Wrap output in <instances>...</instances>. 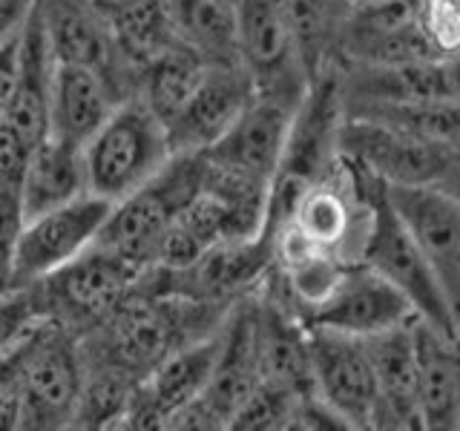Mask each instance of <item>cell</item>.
<instances>
[{"mask_svg":"<svg viewBox=\"0 0 460 431\" xmlns=\"http://www.w3.org/2000/svg\"><path fill=\"white\" fill-rule=\"evenodd\" d=\"M40 12L58 64L98 69L121 101L138 95V72L121 57L110 21L90 0H40Z\"/></svg>","mask_w":460,"mask_h":431,"instance_id":"13","label":"cell"},{"mask_svg":"<svg viewBox=\"0 0 460 431\" xmlns=\"http://www.w3.org/2000/svg\"><path fill=\"white\" fill-rule=\"evenodd\" d=\"M340 164L354 196L368 207L357 262L377 270L383 279H388L397 291L406 294L420 320L443 330L446 337H460V320L452 302L446 296L435 268L429 265L426 253L420 251V244L411 236V230L402 224L392 201H388L385 181L371 176L363 167L342 162V158Z\"/></svg>","mask_w":460,"mask_h":431,"instance_id":"2","label":"cell"},{"mask_svg":"<svg viewBox=\"0 0 460 431\" xmlns=\"http://www.w3.org/2000/svg\"><path fill=\"white\" fill-rule=\"evenodd\" d=\"M340 170L334 172V176H328L325 181H320L316 187H311V190L302 196L291 224L299 230V233H305L311 242L342 253L345 242H349V236L357 230L354 205L359 198H354V190H351V198H349V193H345L349 187H342L337 181Z\"/></svg>","mask_w":460,"mask_h":431,"instance_id":"29","label":"cell"},{"mask_svg":"<svg viewBox=\"0 0 460 431\" xmlns=\"http://www.w3.org/2000/svg\"><path fill=\"white\" fill-rule=\"evenodd\" d=\"M32 334H29L18 348L0 359V428L21 426V377H23V359H26V348Z\"/></svg>","mask_w":460,"mask_h":431,"instance_id":"36","label":"cell"},{"mask_svg":"<svg viewBox=\"0 0 460 431\" xmlns=\"http://www.w3.org/2000/svg\"><path fill=\"white\" fill-rule=\"evenodd\" d=\"M84 383L81 339L64 325L43 320L23 359L18 428H69L75 423Z\"/></svg>","mask_w":460,"mask_h":431,"instance_id":"7","label":"cell"},{"mask_svg":"<svg viewBox=\"0 0 460 431\" xmlns=\"http://www.w3.org/2000/svg\"><path fill=\"white\" fill-rule=\"evenodd\" d=\"M385 196L435 268L460 320V201L440 184H385Z\"/></svg>","mask_w":460,"mask_h":431,"instance_id":"14","label":"cell"},{"mask_svg":"<svg viewBox=\"0 0 460 431\" xmlns=\"http://www.w3.org/2000/svg\"><path fill=\"white\" fill-rule=\"evenodd\" d=\"M302 397L277 388L270 383H259L256 391L242 402V409L230 420V431H279L291 428L294 409Z\"/></svg>","mask_w":460,"mask_h":431,"instance_id":"31","label":"cell"},{"mask_svg":"<svg viewBox=\"0 0 460 431\" xmlns=\"http://www.w3.org/2000/svg\"><path fill=\"white\" fill-rule=\"evenodd\" d=\"M239 61L251 72L256 95L299 110L308 95V72L279 0H236Z\"/></svg>","mask_w":460,"mask_h":431,"instance_id":"8","label":"cell"},{"mask_svg":"<svg viewBox=\"0 0 460 431\" xmlns=\"http://www.w3.org/2000/svg\"><path fill=\"white\" fill-rule=\"evenodd\" d=\"M337 147L342 162L368 170L385 184H438L455 150L354 115H342Z\"/></svg>","mask_w":460,"mask_h":431,"instance_id":"9","label":"cell"},{"mask_svg":"<svg viewBox=\"0 0 460 431\" xmlns=\"http://www.w3.org/2000/svg\"><path fill=\"white\" fill-rule=\"evenodd\" d=\"M443 61L420 23V0H359L340 29V64Z\"/></svg>","mask_w":460,"mask_h":431,"instance_id":"11","label":"cell"},{"mask_svg":"<svg viewBox=\"0 0 460 431\" xmlns=\"http://www.w3.org/2000/svg\"><path fill=\"white\" fill-rule=\"evenodd\" d=\"M43 320H47V311H43L35 285L0 291V359L18 348Z\"/></svg>","mask_w":460,"mask_h":431,"instance_id":"32","label":"cell"},{"mask_svg":"<svg viewBox=\"0 0 460 431\" xmlns=\"http://www.w3.org/2000/svg\"><path fill=\"white\" fill-rule=\"evenodd\" d=\"M21 49H23V23L0 40V112L6 110L21 81Z\"/></svg>","mask_w":460,"mask_h":431,"instance_id":"37","label":"cell"},{"mask_svg":"<svg viewBox=\"0 0 460 431\" xmlns=\"http://www.w3.org/2000/svg\"><path fill=\"white\" fill-rule=\"evenodd\" d=\"M26 224L23 196L12 190H0V291L12 287V268L18 242Z\"/></svg>","mask_w":460,"mask_h":431,"instance_id":"34","label":"cell"},{"mask_svg":"<svg viewBox=\"0 0 460 431\" xmlns=\"http://www.w3.org/2000/svg\"><path fill=\"white\" fill-rule=\"evenodd\" d=\"M380 388L377 428H423L414 322L366 337Z\"/></svg>","mask_w":460,"mask_h":431,"instance_id":"21","label":"cell"},{"mask_svg":"<svg viewBox=\"0 0 460 431\" xmlns=\"http://www.w3.org/2000/svg\"><path fill=\"white\" fill-rule=\"evenodd\" d=\"M164 6L181 43L208 61H239L236 0H164Z\"/></svg>","mask_w":460,"mask_h":431,"instance_id":"26","label":"cell"},{"mask_svg":"<svg viewBox=\"0 0 460 431\" xmlns=\"http://www.w3.org/2000/svg\"><path fill=\"white\" fill-rule=\"evenodd\" d=\"M230 308L234 305L184 296H153L133 287L104 322L81 337L84 365L119 371L141 383L172 351L216 334Z\"/></svg>","mask_w":460,"mask_h":431,"instance_id":"1","label":"cell"},{"mask_svg":"<svg viewBox=\"0 0 460 431\" xmlns=\"http://www.w3.org/2000/svg\"><path fill=\"white\" fill-rule=\"evenodd\" d=\"M420 23L443 61L460 52V0H420Z\"/></svg>","mask_w":460,"mask_h":431,"instance_id":"33","label":"cell"},{"mask_svg":"<svg viewBox=\"0 0 460 431\" xmlns=\"http://www.w3.org/2000/svg\"><path fill=\"white\" fill-rule=\"evenodd\" d=\"M222 351V328L216 334L172 351L147 380L136 385L121 428H164L167 417L184 402L205 394Z\"/></svg>","mask_w":460,"mask_h":431,"instance_id":"17","label":"cell"},{"mask_svg":"<svg viewBox=\"0 0 460 431\" xmlns=\"http://www.w3.org/2000/svg\"><path fill=\"white\" fill-rule=\"evenodd\" d=\"M420 417L429 431H460V337L414 320Z\"/></svg>","mask_w":460,"mask_h":431,"instance_id":"23","label":"cell"},{"mask_svg":"<svg viewBox=\"0 0 460 431\" xmlns=\"http://www.w3.org/2000/svg\"><path fill=\"white\" fill-rule=\"evenodd\" d=\"M351 4H359V0H351Z\"/></svg>","mask_w":460,"mask_h":431,"instance_id":"41","label":"cell"},{"mask_svg":"<svg viewBox=\"0 0 460 431\" xmlns=\"http://www.w3.org/2000/svg\"><path fill=\"white\" fill-rule=\"evenodd\" d=\"M253 98H256L253 78L239 61L234 64L210 61L193 98L176 115V121L167 124L170 150L201 153L213 147L236 124V119Z\"/></svg>","mask_w":460,"mask_h":431,"instance_id":"16","label":"cell"},{"mask_svg":"<svg viewBox=\"0 0 460 431\" xmlns=\"http://www.w3.org/2000/svg\"><path fill=\"white\" fill-rule=\"evenodd\" d=\"M449 75H452V95L460 101V52L449 57Z\"/></svg>","mask_w":460,"mask_h":431,"instance_id":"40","label":"cell"},{"mask_svg":"<svg viewBox=\"0 0 460 431\" xmlns=\"http://www.w3.org/2000/svg\"><path fill=\"white\" fill-rule=\"evenodd\" d=\"M414 320L417 311L406 299V294L397 291L392 282L383 279L368 265L351 262L342 282L337 285V291L331 294L325 305H320L308 316L305 325L366 339Z\"/></svg>","mask_w":460,"mask_h":431,"instance_id":"15","label":"cell"},{"mask_svg":"<svg viewBox=\"0 0 460 431\" xmlns=\"http://www.w3.org/2000/svg\"><path fill=\"white\" fill-rule=\"evenodd\" d=\"M115 47H119L121 57L141 72L150 61H155L158 55H164L167 49L179 47L181 38L176 35L164 0H138L121 14H115L110 21Z\"/></svg>","mask_w":460,"mask_h":431,"instance_id":"30","label":"cell"},{"mask_svg":"<svg viewBox=\"0 0 460 431\" xmlns=\"http://www.w3.org/2000/svg\"><path fill=\"white\" fill-rule=\"evenodd\" d=\"M90 193L86 187V158L84 144L66 141L47 133L32 144L26 181H23V210L26 219Z\"/></svg>","mask_w":460,"mask_h":431,"instance_id":"25","label":"cell"},{"mask_svg":"<svg viewBox=\"0 0 460 431\" xmlns=\"http://www.w3.org/2000/svg\"><path fill=\"white\" fill-rule=\"evenodd\" d=\"M282 14L296 38L308 81L340 64V29L351 0H279Z\"/></svg>","mask_w":460,"mask_h":431,"instance_id":"27","label":"cell"},{"mask_svg":"<svg viewBox=\"0 0 460 431\" xmlns=\"http://www.w3.org/2000/svg\"><path fill=\"white\" fill-rule=\"evenodd\" d=\"M29 158H32V141H26L18 129L0 119V190L23 196Z\"/></svg>","mask_w":460,"mask_h":431,"instance_id":"35","label":"cell"},{"mask_svg":"<svg viewBox=\"0 0 460 431\" xmlns=\"http://www.w3.org/2000/svg\"><path fill=\"white\" fill-rule=\"evenodd\" d=\"M294 115L296 110L282 104V101L256 95L236 119V124L213 147L201 153L213 167L270 187L282 162V150Z\"/></svg>","mask_w":460,"mask_h":431,"instance_id":"18","label":"cell"},{"mask_svg":"<svg viewBox=\"0 0 460 431\" xmlns=\"http://www.w3.org/2000/svg\"><path fill=\"white\" fill-rule=\"evenodd\" d=\"M208 57H201L187 43H179L138 72V98H144V104L167 127L176 121V115L193 98L196 86L208 72Z\"/></svg>","mask_w":460,"mask_h":431,"instance_id":"28","label":"cell"},{"mask_svg":"<svg viewBox=\"0 0 460 431\" xmlns=\"http://www.w3.org/2000/svg\"><path fill=\"white\" fill-rule=\"evenodd\" d=\"M259 383H262V377H259V348H256V294H251L242 296L227 313V320L222 325V351L201 397L208 400V406L230 428L234 414L256 391Z\"/></svg>","mask_w":460,"mask_h":431,"instance_id":"20","label":"cell"},{"mask_svg":"<svg viewBox=\"0 0 460 431\" xmlns=\"http://www.w3.org/2000/svg\"><path fill=\"white\" fill-rule=\"evenodd\" d=\"M342 90H340V64L325 69L308 86L305 101L299 104L288 141L282 150V162L270 181L268 207L262 233L270 244L282 230L291 224L296 205L311 187L325 181L340 170V124H342Z\"/></svg>","mask_w":460,"mask_h":431,"instance_id":"3","label":"cell"},{"mask_svg":"<svg viewBox=\"0 0 460 431\" xmlns=\"http://www.w3.org/2000/svg\"><path fill=\"white\" fill-rule=\"evenodd\" d=\"M133 4H138V0H90V6H93L95 12L104 14L107 21H112L115 14H121L124 9H129Z\"/></svg>","mask_w":460,"mask_h":431,"instance_id":"39","label":"cell"},{"mask_svg":"<svg viewBox=\"0 0 460 431\" xmlns=\"http://www.w3.org/2000/svg\"><path fill=\"white\" fill-rule=\"evenodd\" d=\"M84 158L90 193L115 205L147 184L172 158V150L162 119L136 95L112 110L104 127L86 141Z\"/></svg>","mask_w":460,"mask_h":431,"instance_id":"5","label":"cell"},{"mask_svg":"<svg viewBox=\"0 0 460 431\" xmlns=\"http://www.w3.org/2000/svg\"><path fill=\"white\" fill-rule=\"evenodd\" d=\"M138 277V265L104 244H90L81 256L32 285L38 287L47 320L64 325L81 339L133 294Z\"/></svg>","mask_w":460,"mask_h":431,"instance_id":"6","label":"cell"},{"mask_svg":"<svg viewBox=\"0 0 460 431\" xmlns=\"http://www.w3.org/2000/svg\"><path fill=\"white\" fill-rule=\"evenodd\" d=\"M121 104L112 84L98 69L81 64H55L49 98V133L66 141H90L112 110Z\"/></svg>","mask_w":460,"mask_h":431,"instance_id":"24","label":"cell"},{"mask_svg":"<svg viewBox=\"0 0 460 431\" xmlns=\"http://www.w3.org/2000/svg\"><path fill=\"white\" fill-rule=\"evenodd\" d=\"M205 176V153H172L170 162L147 184H141L127 198L115 201L95 244H104L141 270L150 268L170 224L201 193Z\"/></svg>","mask_w":460,"mask_h":431,"instance_id":"4","label":"cell"},{"mask_svg":"<svg viewBox=\"0 0 460 431\" xmlns=\"http://www.w3.org/2000/svg\"><path fill=\"white\" fill-rule=\"evenodd\" d=\"M342 110L363 104H406V101L455 98L449 61L411 64H340Z\"/></svg>","mask_w":460,"mask_h":431,"instance_id":"19","label":"cell"},{"mask_svg":"<svg viewBox=\"0 0 460 431\" xmlns=\"http://www.w3.org/2000/svg\"><path fill=\"white\" fill-rule=\"evenodd\" d=\"M446 193H452L457 201H460V144L452 150V158H449V167H446L443 179L438 181Z\"/></svg>","mask_w":460,"mask_h":431,"instance_id":"38","label":"cell"},{"mask_svg":"<svg viewBox=\"0 0 460 431\" xmlns=\"http://www.w3.org/2000/svg\"><path fill=\"white\" fill-rule=\"evenodd\" d=\"M110 213L112 201L84 193L61 207L26 219L18 253H14L12 287L32 285L81 256L90 244H95Z\"/></svg>","mask_w":460,"mask_h":431,"instance_id":"12","label":"cell"},{"mask_svg":"<svg viewBox=\"0 0 460 431\" xmlns=\"http://www.w3.org/2000/svg\"><path fill=\"white\" fill-rule=\"evenodd\" d=\"M308 345L316 397L340 414L349 428H377L380 388L366 339L328 328H308Z\"/></svg>","mask_w":460,"mask_h":431,"instance_id":"10","label":"cell"},{"mask_svg":"<svg viewBox=\"0 0 460 431\" xmlns=\"http://www.w3.org/2000/svg\"><path fill=\"white\" fill-rule=\"evenodd\" d=\"M55 55L49 47L47 23H43L40 0H32L23 21V49H21V81L0 119L12 124L26 141H40L49 133V98L55 78Z\"/></svg>","mask_w":460,"mask_h":431,"instance_id":"22","label":"cell"}]
</instances>
